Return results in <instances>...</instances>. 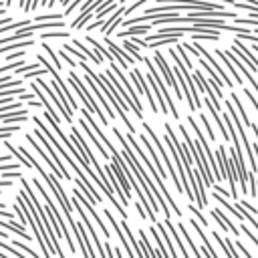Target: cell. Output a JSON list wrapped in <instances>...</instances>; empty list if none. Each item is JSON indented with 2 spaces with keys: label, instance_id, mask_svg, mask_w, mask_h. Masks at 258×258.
Returning a JSON list of instances; mask_svg holds the SVG:
<instances>
[{
  "label": "cell",
  "instance_id": "cell-14",
  "mask_svg": "<svg viewBox=\"0 0 258 258\" xmlns=\"http://www.w3.org/2000/svg\"><path fill=\"white\" fill-rule=\"evenodd\" d=\"M30 91H32V95H36V97H38V101L42 103L44 111H46V113H48V115H50V117H52V119H54V121H56V123L60 125V117H58V115L54 113L52 105H50V103H48V99H46V93H44V91H42V89H40V87L36 85V81H34L32 85H30Z\"/></svg>",
  "mask_w": 258,
  "mask_h": 258
},
{
  "label": "cell",
  "instance_id": "cell-8",
  "mask_svg": "<svg viewBox=\"0 0 258 258\" xmlns=\"http://www.w3.org/2000/svg\"><path fill=\"white\" fill-rule=\"evenodd\" d=\"M71 194H73V196H75V198H77V200L81 202V206L85 208V212H87V214H89V216H91V218L95 220V224H97V226L101 228V234H103L105 238H109V236H111V232H109V228H107V226L103 224V220H101V218L97 216V210L93 208V204H91V202H87V196H85V194H83V191H81L79 187H75V189H73Z\"/></svg>",
  "mask_w": 258,
  "mask_h": 258
},
{
  "label": "cell",
  "instance_id": "cell-31",
  "mask_svg": "<svg viewBox=\"0 0 258 258\" xmlns=\"http://www.w3.org/2000/svg\"><path fill=\"white\" fill-rule=\"evenodd\" d=\"M177 54H179V58L183 60V64H185L187 69H191V67H194V64H191V60H189V56L185 54V46H183V44H179V46H177Z\"/></svg>",
  "mask_w": 258,
  "mask_h": 258
},
{
  "label": "cell",
  "instance_id": "cell-33",
  "mask_svg": "<svg viewBox=\"0 0 258 258\" xmlns=\"http://www.w3.org/2000/svg\"><path fill=\"white\" fill-rule=\"evenodd\" d=\"M189 210H191V214L196 216V220H198V222H200L202 226H208V220H206V218L202 216V212H200V210H198V208H196L194 204H189Z\"/></svg>",
  "mask_w": 258,
  "mask_h": 258
},
{
  "label": "cell",
  "instance_id": "cell-20",
  "mask_svg": "<svg viewBox=\"0 0 258 258\" xmlns=\"http://www.w3.org/2000/svg\"><path fill=\"white\" fill-rule=\"evenodd\" d=\"M216 54H218V58H220V60H222V62L226 64V69H228V73H230V75L234 77V81L242 85V83H244V81H242V75H240V71H238V69H236V67L232 64V60H230V58L226 56V52H224V50H220V48H216Z\"/></svg>",
  "mask_w": 258,
  "mask_h": 258
},
{
  "label": "cell",
  "instance_id": "cell-16",
  "mask_svg": "<svg viewBox=\"0 0 258 258\" xmlns=\"http://www.w3.org/2000/svg\"><path fill=\"white\" fill-rule=\"evenodd\" d=\"M125 10H127V8L119 6V8L113 12V16L101 24V32H103L105 36H109V32H113V30H115V26H117V24H121V16H125Z\"/></svg>",
  "mask_w": 258,
  "mask_h": 258
},
{
  "label": "cell",
  "instance_id": "cell-1",
  "mask_svg": "<svg viewBox=\"0 0 258 258\" xmlns=\"http://www.w3.org/2000/svg\"><path fill=\"white\" fill-rule=\"evenodd\" d=\"M16 149H18V151H20V153H22V155L28 159L30 169L34 167V169L38 171V175H40V177H42V179L48 183V187L52 189V194L56 196V200H58V204H60V208H62V212H64V218H67V224L71 226V230H73V228H77V222L73 220V208H71V202H69V198H67L64 189H62V185L58 183V177H56V175L46 173V171H44V167L38 163V159H36V157H32V153H30V151H28L24 145H18Z\"/></svg>",
  "mask_w": 258,
  "mask_h": 258
},
{
  "label": "cell",
  "instance_id": "cell-36",
  "mask_svg": "<svg viewBox=\"0 0 258 258\" xmlns=\"http://www.w3.org/2000/svg\"><path fill=\"white\" fill-rule=\"evenodd\" d=\"M81 2H83V0H73V2L67 6V10H64V16H71V14H73V10H75V8H77Z\"/></svg>",
  "mask_w": 258,
  "mask_h": 258
},
{
  "label": "cell",
  "instance_id": "cell-23",
  "mask_svg": "<svg viewBox=\"0 0 258 258\" xmlns=\"http://www.w3.org/2000/svg\"><path fill=\"white\" fill-rule=\"evenodd\" d=\"M177 232H179V234H181V238H183V240L187 242V246H189V250L194 252V256H196V258H202V252L198 250V246H196V242L191 240V236L187 234V230H185V226H183V224H177Z\"/></svg>",
  "mask_w": 258,
  "mask_h": 258
},
{
  "label": "cell",
  "instance_id": "cell-19",
  "mask_svg": "<svg viewBox=\"0 0 258 258\" xmlns=\"http://www.w3.org/2000/svg\"><path fill=\"white\" fill-rule=\"evenodd\" d=\"M105 44H107V48H109V50H111L113 54H117V56H121V58H123V60H125V62H127L129 67H131V64L135 62V58H133V56H129V52H127V50H125L123 46H117V44L113 42V38H109V36H105Z\"/></svg>",
  "mask_w": 258,
  "mask_h": 258
},
{
  "label": "cell",
  "instance_id": "cell-32",
  "mask_svg": "<svg viewBox=\"0 0 258 258\" xmlns=\"http://www.w3.org/2000/svg\"><path fill=\"white\" fill-rule=\"evenodd\" d=\"M200 119H202V123H204L206 131H208V137L214 141V139H216V133H214V129H212V125H210V121H208V117H206L204 113H200Z\"/></svg>",
  "mask_w": 258,
  "mask_h": 258
},
{
  "label": "cell",
  "instance_id": "cell-30",
  "mask_svg": "<svg viewBox=\"0 0 258 258\" xmlns=\"http://www.w3.org/2000/svg\"><path fill=\"white\" fill-rule=\"evenodd\" d=\"M56 54H58V56H60V58H62V60H64L67 64H71V67H79V62H77V60H75L73 56H69L64 48H60V46H58V50H56Z\"/></svg>",
  "mask_w": 258,
  "mask_h": 258
},
{
  "label": "cell",
  "instance_id": "cell-12",
  "mask_svg": "<svg viewBox=\"0 0 258 258\" xmlns=\"http://www.w3.org/2000/svg\"><path fill=\"white\" fill-rule=\"evenodd\" d=\"M189 224L194 226V230H196V234L200 236V240L204 242V246H202V254L206 256V258H218V254H216V250H214V246H212V242L208 240V236L204 234V230H202V224L198 222V220H189Z\"/></svg>",
  "mask_w": 258,
  "mask_h": 258
},
{
  "label": "cell",
  "instance_id": "cell-34",
  "mask_svg": "<svg viewBox=\"0 0 258 258\" xmlns=\"http://www.w3.org/2000/svg\"><path fill=\"white\" fill-rule=\"evenodd\" d=\"M24 54H26V50H16V52H10V54H6V58L8 60H16V58H24Z\"/></svg>",
  "mask_w": 258,
  "mask_h": 258
},
{
  "label": "cell",
  "instance_id": "cell-42",
  "mask_svg": "<svg viewBox=\"0 0 258 258\" xmlns=\"http://www.w3.org/2000/svg\"><path fill=\"white\" fill-rule=\"evenodd\" d=\"M0 258H10V256H6V254H0Z\"/></svg>",
  "mask_w": 258,
  "mask_h": 258
},
{
  "label": "cell",
  "instance_id": "cell-18",
  "mask_svg": "<svg viewBox=\"0 0 258 258\" xmlns=\"http://www.w3.org/2000/svg\"><path fill=\"white\" fill-rule=\"evenodd\" d=\"M85 81H87V85H89V87L93 89V93H95V97H99V103L103 105V109H105V113H107V117H109V119H115V115H117V113H113V109H111V105H109V101H107V97H103V95H101V93L97 91V83H95V79L87 75V77H85Z\"/></svg>",
  "mask_w": 258,
  "mask_h": 258
},
{
  "label": "cell",
  "instance_id": "cell-17",
  "mask_svg": "<svg viewBox=\"0 0 258 258\" xmlns=\"http://www.w3.org/2000/svg\"><path fill=\"white\" fill-rule=\"evenodd\" d=\"M79 123H81V129H85V133L89 135V139H91V141H93V143L97 145V151L101 153V157H105V159H109V155H111V153H109V149H107V147H105V145L101 143V139H99V137H97V135L93 133V129H89V123H87V121H85L83 117L79 119Z\"/></svg>",
  "mask_w": 258,
  "mask_h": 258
},
{
  "label": "cell",
  "instance_id": "cell-40",
  "mask_svg": "<svg viewBox=\"0 0 258 258\" xmlns=\"http://www.w3.org/2000/svg\"><path fill=\"white\" fill-rule=\"evenodd\" d=\"M54 2H56V0H48V6H46V8H50V6L54 4Z\"/></svg>",
  "mask_w": 258,
  "mask_h": 258
},
{
  "label": "cell",
  "instance_id": "cell-28",
  "mask_svg": "<svg viewBox=\"0 0 258 258\" xmlns=\"http://www.w3.org/2000/svg\"><path fill=\"white\" fill-rule=\"evenodd\" d=\"M40 38L46 40V38H71V32H60V30H52V32H40Z\"/></svg>",
  "mask_w": 258,
  "mask_h": 258
},
{
  "label": "cell",
  "instance_id": "cell-39",
  "mask_svg": "<svg viewBox=\"0 0 258 258\" xmlns=\"http://www.w3.org/2000/svg\"><path fill=\"white\" fill-rule=\"evenodd\" d=\"M10 159H12V155H0V163L2 161H10Z\"/></svg>",
  "mask_w": 258,
  "mask_h": 258
},
{
  "label": "cell",
  "instance_id": "cell-10",
  "mask_svg": "<svg viewBox=\"0 0 258 258\" xmlns=\"http://www.w3.org/2000/svg\"><path fill=\"white\" fill-rule=\"evenodd\" d=\"M103 214H105V218H107V220L111 222V226H113V232L117 234V238H119V242L123 244V250H125V254H127L129 258H137V256H135V252H133V250L129 248V240H127V236H125V232H123V228H121V224H117V222H115V218H113V212L105 208V210H103Z\"/></svg>",
  "mask_w": 258,
  "mask_h": 258
},
{
  "label": "cell",
  "instance_id": "cell-7",
  "mask_svg": "<svg viewBox=\"0 0 258 258\" xmlns=\"http://www.w3.org/2000/svg\"><path fill=\"white\" fill-rule=\"evenodd\" d=\"M153 60H155V64L159 67V71H161V75H163V79H165V83L175 91V95H177V99H183L181 97V87H179V83H177V79L173 77V73H171V69H169V64L165 62V58H163V54L159 52V50H155L153 52Z\"/></svg>",
  "mask_w": 258,
  "mask_h": 258
},
{
  "label": "cell",
  "instance_id": "cell-6",
  "mask_svg": "<svg viewBox=\"0 0 258 258\" xmlns=\"http://www.w3.org/2000/svg\"><path fill=\"white\" fill-rule=\"evenodd\" d=\"M226 111L230 113V117H232V121H234V125H236V129H238V135H240V139H242V143H244V151H246V155L250 157V165H252V167H256L258 163L254 161V153H252L250 141H248V137H246V131H244V127H242V121H240V115H238V111H234V105H232V101H226Z\"/></svg>",
  "mask_w": 258,
  "mask_h": 258
},
{
  "label": "cell",
  "instance_id": "cell-11",
  "mask_svg": "<svg viewBox=\"0 0 258 258\" xmlns=\"http://www.w3.org/2000/svg\"><path fill=\"white\" fill-rule=\"evenodd\" d=\"M194 46H196V48H198V52H200V54H202V56H204V58H206V60H208V62H210V64L214 67V71H216V73L220 75V79H222V83H224V85H228V87H234V83L230 81V77H228V73H226V71H224V69H222V67L218 64V60H216V58H214V56H212V54L208 52V48H204L202 44H194Z\"/></svg>",
  "mask_w": 258,
  "mask_h": 258
},
{
  "label": "cell",
  "instance_id": "cell-27",
  "mask_svg": "<svg viewBox=\"0 0 258 258\" xmlns=\"http://www.w3.org/2000/svg\"><path fill=\"white\" fill-rule=\"evenodd\" d=\"M234 208H236L238 212H242V216H244V220H246V222H250V226H252V228H254V230L258 232V220H254V218L250 216V212H248V210H246V208H244L242 204H236Z\"/></svg>",
  "mask_w": 258,
  "mask_h": 258
},
{
  "label": "cell",
  "instance_id": "cell-38",
  "mask_svg": "<svg viewBox=\"0 0 258 258\" xmlns=\"http://www.w3.org/2000/svg\"><path fill=\"white\" fill-rule=\"evenodd\" d=\"M12 137V133H0V141H8Z\"/></svg>",
  "mask_w": 258,
  "mask_h": 258
},
{
  "label": "cell",
  "instance_id": "cell-41",
  "mask_svg": "<svg viewBox=\"0 0 258 258\" xmlns=\"http://www.w3.org/2000/svg\"><path fill=\"white\" fill-rule=\"evenodd\" d=\"M60 4L64 6V4H71V0H60Z\"/></svg>",
  "mask_w": 258,
  "mask_h": 258
},
{
  "label": "cell",
  "instance_id": "cell-24",
  "mask_svg": "<svg viewBox=\"0 0 258 258\" xmlns=\"http://www.w3.org/2000/svg\"><path fill=\"white\" fill-rule=\"evenodd\" d=\"M123 48H125L127 52H131V56H133L135 60H141V62H143V58H145V56H141V52H139V48H137V44H135V42H131V40H127V38H125V40H123Z\"/></svg>",
  "mask_w": 258,
  "mask_h": 258
},
{
  "label": "cell",
  "instance_id": "cell-22",
  "mask_svg": "<svg viewBox=\"0 0 258 258\" xmlns=\"http://www.w3.org/2000/svg\"><path fill=\"white\" fill-rule=\"evenodd\" d=\"M73 44H75V46H79V48H81V52H83V54H85V56H87L89 60H93L95 64H99V62H103V56H101V54H97L95 50H91V48H87V46H85V44H83L81 40H77V38H75V40H73Z\"/></svg>",
  "mask_w": 258,
  "mask_h": 258
},
{
  "label": "cell",
  "instance_id": "cell-9",
  "mask_svg": "<svg viewBox=\"0 0 258 258\" xmlns=\"http://www.w3.org/2000/svg\"><path fill=\"white\" fill-rule=\"evenodd\" d=\"M32 133H34V135L38 137V143L46 147V153H48V155H50V159H52V161L56 163V167H58V169L62 171V175H64V179H73V177L69 175V171H67V167H64V161H62V157H60V155L56 153V149H52V147H50V141L46 139V135H44V133H42V131H40L38 127H36V129H32Z\"/></svg>",
  "mask_w": 258,
  "mask_h": 258
},
{
  "label": "cell",
  "instance_id": "cell-25",
  "mask_svg": "<svg viewBox=\"0 0 258 258\" xmlns=\"http://www.w3.org/2000/svg\"><path fill=\"white\" fill-rule=\"evenodd\" d=\"M42 48H44V50L48 52V58H50V62L54 64V69H56V71H58V69H62V64H60V60H58V56H56L54 48H52V46H50V44H48L46 40H42Z\"/></svg>",
  "mask_w": 258,
  "mask_h": 258
},
{
  "label": "cell",
  "instance_id": "cell-13",
  "mask_svg": "<svg viewBox=\"0 0 258 258\" xmlns=\"http://www.w3.org/2000/svg\"><path fill=\"white\" fill-rule=\"evenodd\" d=\"M26 141H28V143L32 145V149H34V151H36V153H38V155H40V157H42V159H44V161L48 163V167H50V169L54 171V175H56L58 179H64L62 171H60V169L56 167V163H54L52 159H48V153H46V151H44V149L40 147V143H38V141H34V139H32V135H26Z\"/></svg>",
  "mask_w": 258,
  "mask_h": 258
},
{
  "label": "cell",
  "instance_id": "cell-3",
  "mask_svg": "<svg viewBox=\"0 0 258 258\" xmlns=\"http://www.w3.org/2000/svg\"><path fill=\"white\" fill-rule=\"evenodd\" d=\"M177 129H179V133H181V137H183L185 145L189 147L191 157H194V159H196V163H198V169L202 171L204 183H206V185H216V183H214V173H212V167H210V163H208V157H206V153H204V149H202L200 141H198V139L194 141V139L189 137V133H187V129H185L183 125H179Z\"/></svg>",
  "mask_w": 258,
  "mask_h": 258
},
{
  "label": "cell",
  "instance_id": "cell-26",
  "mask_svg": "<svg viewBox=\"0 0 258 258\" xmlns=\"http://www.w3.org/2000/svg\"><path fill=\"white\" fill-rule=\"evenodd\" d=\"M234 46H238V48H240V50H242V52H244V54H246V56H248V58H250V60H252V64H254V69H256V71H258V58H256V56H254V54H252V52H250V48H246V46H244V44H242V40H240V38H238V36H236V38H234Z\"/></svg>",
  "mask_w": 258,
  "mask_h": 258
},
{
  "label": "cell",
  "instance_id": "cell-29",
  "mask_svg": "<svg viewBox=\"0 0 258 258\" xmlns=\"http://www.w3.org/2000/svg\"><path fill=\"white\" fill-rule=\"evenodd\" d=\"M60 48H64V50H67V52H71V54H73V56H77V58H79V60H81V62H87V56H85V54H83V52H79V50H77V48H75V46H71V44H62V46H60Z\"/></svg>",
  "mask_w": 258,
  "mask_h": 258
},
{
  "label": "cell",
  "instance_id": "cell-15",
  "mask_svg": "<svg viewBox=\"0 0 258 258\" xmlns=\"http://www.w3.org/2000/svg\"><path fill=\"white\" fill-rule=\"evenodd\" d=\"M224 52H226V56L232 60V64H234V67H236V69H238V71H240V73H242V75H244V77L250 81V85L254 87V91H256V95H258V81H256V79L250 75V71H248V69L242 64V60H238V58L234 56V50H232V48H228V50H224Z\"/></svg>",
  "mask_w": 258,
  "mask_h": 258
},
{
  "label": "cell",
  "instance_id": "cell-37",
  "mask_svg": "<svg viewBox=\"0 0 258 258\" xmlns=\"http://www.w3.org/2000/svg\"><path fill=\"white\" fill-rule=\"evenodd\" d=\"M224 240H226V244H228V248H230V252L234 254V258H240V256H238V252H236V244H234V242H232L230 238H224Z\"/></svg>",
  "mask_w": 258,
  "mask_h": 258
},
{
  "label": "cell",
  "instance_id": "cell-5",
  "mask_svg": "<svg viewBox=\"0 0 258 258\" xmlns=\"http://www.w3.org/2000/svg\"><path fill=\"white\" fill-rule=\"evenodd\" d=\"M32 185H34V187L38 189V194L42 196V200H44V208H46V212H48V214H52V216L56 218V222H58V226H60V230H62V236H64V242H67V246H69V250H71V252L75 254V252H77V244L73 242V238H71V232H69V230H67V226H64V218H62V216L58 214V210H56V206L52 204V200L48 198V194L44 191V187L40 185V181H38L36 177H32Z\"/></svg>",
  "mask_w": 258,
  "mask_h": 258
},
{
  "label": "cell",
  "instance_id": "cell-21",
  "mask_svg": "<svg viewBox=\"0 0 258 258\" xmlns=\"http://www.w3.org/2000/svg\"><path fill=\"white\" fill-rule=\"evenodd\" d=\"M153 24L151 22H147V24H135V26H129L125 32H117V36L119 38H127V36H137V34H143V32H147L149 28H151Z\"/></svg>",
  "mask_w": 258,
  "mask_h": 258
},
{
  "label": "cell",
  "instance_id": "cell-35",
  "mask_svg": "<svg viewBox=\"0 0 258 258\" xmlns=\"http://www.w3.org/2000/svg\"><path fill=\"white\" fill-rule=\"evenodd\" d=\"M244 95L248 97V101H250V103L254 105V109H256V113H258V101H256V97H254V95L250 93V89H246V87H244Z\"/></svg>",
  "mask_w": 258,
  "mask_h": 258
},
{
  "label": "cell",
  "instance_id": "cell-2",
  "mask_svg": "<svg viewBox=\"0 0 258 258\" xmlns=\"http://www.w3.org/2000/svg\"><path fill=\"white\" fill-rule=\"evenodd\" d=\"M113 131V135L117 137V141H119V145H123V151H121V157L129 163V165H135L137 169H139V173H141V177L145 179V183L149 185V189H151V194L157 198V202H159V208H161V212H163V216L169 220V216H171V208H169V204L165 202V198H163V194H161V189L157 187V183H153V179L149 177V173L145 171V165H141V161H139V157L135 155V151L129 147V141L125 139V135L117 129V127H113L111 129Z\"/></svg>",
  "mask_w": 258,
  "mask_h": 258
},
{
  "label": "cell",
  "instance_id": "cell-4",
  "mask_svg": "<svg viewBox=\"0 0 258 258\" xmlns=\"http://www.w3.org/2000/svg\"><path fill=\"white\" fill-rule=\"evenodd\" d=\"M69 83H71V87L75 89V93L83 99V103L87 105V111H89V113H97L99 123H101V125H107V123H109V117H107L105 113H101V109H99L97 101H95V99L91 97V93L85 89V85L81 83V79L77 77V73H75V71H71V73H69Z\"/></svg>",
  "mask_w": 258,
  "mask_h": 258
}]
</instances>
